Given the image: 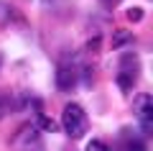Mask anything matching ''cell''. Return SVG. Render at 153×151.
<instances>
[{
  "instance_id": "cell-1",
  "label": "cell",
  "mask_w": 153,
  "mask_h": 151,
  "mask_svg": "<svg viewBox=\"0 0 153 151\" xmlns=\"http://www.w3.org/2000/svg\"><path fill=\"white\" fill-rule=\"evenodd\" d=\"M61 125H64L66 136L76 141V138H82V136L87 133V128H89V118H87V113H84L82 105L69 103V105L64 108V113H61Z\"/></svg>"
},
{
  "instance_id": "cell-3",
  "label": "cell",
  "mask_w": 153,
  "mask_h": 151,
  "mask_svg": "<svg viewBox=\"0 0 153 151\" xmlns=\"http://www.w3.org/2000/svg\"><path fill=\"white\" fill-rule=\"evenodd\" d=\"M38 141H41V133H38L36 125H23V128L13 136L10 146L16 151H31V146H38Z\"/></svg>"
},
{
  "instance_id": "cell-12",
  "label": "cell",
  "mask_w": 153,
  "mask_h": 151,
  "mask_svg": "<svg viewBox=\"0 0 153 151\" xmlns=\"http://www.w3.org/2000/svg\"><path fill=\"white\" fill-rule=\"evenodd\" d=\"M102 3H107V5H115V3H120V0H102Z\"/></svg>"
},
{
  "instance_id": "cell-5",
  "label": "cell",
  "mask_w": 153,
  "mask_h": 151,
  "mask_svg": "<svg viewBox=\"0 0 153 151\" xmlns=\"http://www.w3.org/2000/svg\"><path fill=\"white\" fill-rule=\"evenodd\" d=\"M125 151H146V143H143L138 136L125 133Z\"/></svg>"
},
{
  "instance_id": "cell-10",
  "label": "cell",
  "mask_w": 153,
  "mask_h": 151,
  "mask_svg": "<svg viewBox=\"0 0 153 151\" xmlns=\"http://www.w3.org/2000/svg\"><path fill=\"white\" fill-rule=\"evenodd\" d=\"M128 21H133V23L143 21V11L140 8H130V11H128Z\"/></svg>"
},
{
  "instance_id": "cell-11",
  "label": "cell",
  "mask_w": 153,
  "mask_h": 151,
  "mask_svg": "<svg viewBox=\"0 0 153 151\" xmlns=\"http://www.w3.org/2000/svg\"><path fill=\"white\" fill-rule=\"evenodd\" d=\"M5 113H8V103H5V100H0V120H3Z\"/></svg>"
},
{
  "instance_id": "cell-4",
  "label": "cell",
  "mask_w": 153,
  "mask_h": 151,
  "mask_svg": "<svg viewBox=\"0 0 153 151\" xmlns=\"http://www.w3.org/2000/svg\"><path fill=\"white\" fill-rule=\"evenodd\" d=\"M76 80H79V69L74 64H61L56 69V87L61 92H69L76 87Z\"/></svg>"
},
{
  "instance_id": "cell-9",
  "label": "cell",
  "mask_w": 153,
  "mask_h": 151,
  "mask_svg": "<svg viewBox=\"0 0 153 151\" xmlns=\"http://www.w3.org/2000/svg\"><path fill=\"white\" fill-rule=\"evenodd\" d=\"M8 21H10V8L5 3H0V26H5Z\"/></svg>"
},
{
  "instance_id": "cell-7",
  "label": "cell",
  "mask_w": 153,
  "mask_h": 151,
  "mask_svg": "<svg viewBox=\"0 0 153 151\" xmlns=\"http://www.w3.org/2000/svg\"><path fill=\"white\" fill-rule=\"evenodd\" d=\"M84 151H110V149H107V143H105V141L92 138V141L87 143V149H84Z\"/></svg>"
},
{
  "instance_id": "cell-8",
  "label": "cell",
  "mask_w": 153,
  "mask_h": 151,
  "mask_svg": "<svg viewBox=\"0 0 153 151\" xmlns=\"http://www.w3.org/2000/svg\"><path fill=\"white\" fill-rule=\"evenodd\" d=\"M38 125H41L44 131H51V133L56 131V123H54L51 118H46V115H38Z\"/></svg>"
},
{
  "instance_id": "cell-6",
  "label": "cell",
  "mask_w": 153,
  "mask_h": 151,
  "mask_svg": "<svg viewBox=\"0 0 153 151\" xmlns=\"http://www.w3.org/2000/svg\"><path fill=\"white\" fill-rule=\"evenodd\" d=\"M128 41H133V33L130 31H117L112 36V49H120L123 44H128Z\"/></svg>"
},
{
  "instance_id": "cell-2",
  "label": "cell",
  "mask_w": 153,
  "mask_h": 151,
  "mask_svg": "<svg viewBox=\"0 0 153 151\" xmlns=\"http://www.w3.org/2000/svg\"><path fill=\"white\" fill-rule=\"evenodd\" d=\"M133 113L140 123V131L146 136H151L153 133V97L148 92H140V95L133 97Z\"/></svg>"
}]
</instances>
